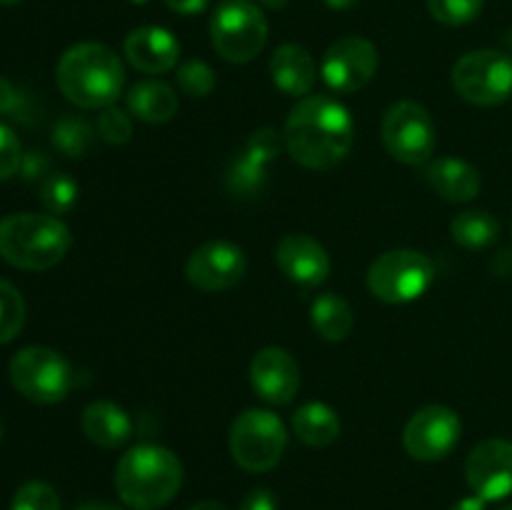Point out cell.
Segmentation results:
<instances>
[{
    "instance_id": "1",
    "label": "cell",
    "mask_w": 512,
    "mask_h": 510,
    "mask_svg": "<svg viewBox=\"0 0 512 510\" xmlns=\"http://www.w3.org/2000/svg\"><path fill=\"white\" fill-rule=\"evenodd\" d=\"M283 138L295 163L308 170H330L353 150V115L340 100L310 93L300 98L285 118Z\"/></svg>"
},
{
    "instance_id": "2",
    "label": "cell",
    "mask_w": 512,
    "mask_h": 510,
    "mask_svg": "<svg viewBox=\"0 0 512 510\" xmlns=\"http://www.w3.org/2000/svg\"><path fill=\"white\" fill-rule=\"evenodd\" d=\"M55 80L60 93L73 105L83 110H105L123 93L125 68L108 45L78 43L60 55Z\"/></svg>"
},
{
    "instance_id": "3",
    "label": "cell",
    "mask_w": 512,
    "mask_h": 510,
    "mask_svg": "<svg viewBox=\"0 0 512 510\" xmlns=\"http://www.w3.org/2000/svg\"><path fill=\"white\" fill-rule=\"evenodd\" d=\"M183 485V463L173 450L140 443L125 450L115 465V490L133 510H158L178 495Z\"/></svg>"
},
{
    "instance_id": "4",
    "label": "cell",
    "mask_w": 512,
    "mask_h": 510,
    "mask_svg": "<svg viewBox=\"0 0 512 510\" xmlns=\"http://www.w3.org/2000/svg\"><path fill=\"white\" fill-rule=\"evenodd\" d=\"M73 235L50 213H13L0 220V258L20 270H48L68 255Z\"/></svg>"
},
{
    "instance_id": "5",
    "label": "cell",
    "mask_w": 512,
    "mask_h": 510,
    "mask_svg": "<svg viewBox=\"0 0 512 510\" xmlns=\"http://www.w3.org/2000/svg\"><path fill=\"white\" fill-rule=\"evenodd\" d=\"M435 280V265L428 255L410 248L388 250L368 268V290L388 305H405L423 298Z\"/></svg>"
},
{
    "instance_id": "6",
    "label": "cell",
    "mask_w": 512,
    "mask_h": 510,
    "mask_svg": "<svg viewBox=\"0 0 512 510\" xmlns=\"http://www.w3.org/2000/svg\"><path fill=\"white\" fill-rule=\"evenodd\" d=\"M210 40L228 63H250L268 43V20L253 0H223L210 18Z\"/></svg>"
},
{
    "instance_id": "7",
    "label": "cell",
    "mask_w": 512,
    "mask_h": 510,
    "mask_svg": "<svg viewBox=\"0 0 512 510\" xmlns=\"http://www.w3.org/2000/svg\"><path fill=\"white\" fill-rule=\"evenodd\" d=\"M8 375L23 398L40 405L60 403L75 385V373L68 360L45 345L18 350L8 365Z\"/></svg>"
},
{
    "instance_id": "8",
    "label": "cell",
    "mask_w": 512,
    "mask_h": 510,
    "mask_svg": "<svg viewBox=\"0 0 512 510\" xmlns=\"http://www.w3.org/2000/svg\"><path fill=\"white\" fill-rule=\"evenodd\" d=\"M230 455L248 473H268L280 463L288 445V428L275 413L250 408L230 428Z\"/></svg>"
},
{
    "instance_id": "9",
    "label": "cell",
    "mask_w": 512,
    "mask_h": 510,
    "mask_svg": "<svg viewBox=\"0 0 512 510\" xmlns=\"http://www.w3.org/2000/svg\"><path fill=\"white\" fill-rule=\"evenodd\" d=\"M453 88L480 108L505 103L512 95V58L493 48L470 50L453 65Z\"/></svg>"
},
{
    "instance_id": "10",
    "label": "cell",
    "mask_w": 512,
    "mask_h": 510,
    "mask_svg": "<svg viewBox=\"0 0 512 510\" xmlns=\"http://www.w3.org/2000/svg\"><path fill=\"white\" fill-rule=\"evenodd\" d=\"M380 135L390 158L403 165H428L438 145L433 115L413 100H400L385 110Z\"/></svg>"
},
{
    "instance_id": "11",
    "label": "cell",
    "mask_w": 512,
    "mask_h": 510,
    "mask_svg": "<svg viewBox=\"0 0 512 510\" xmlns=\"http://www.w3.org/2000/svg\"><path fill=\"white\" fill-rule=\"evenodd\" d=\"M463 423L460 415L448 405H425L403 430V445L410 458L420 463H435L448 458L460 443Z\"/></svg>"
},
{
    "instance_id": "12",
    "label": "cell",
    "mask_w": 512,
    "mask_h": 510,
    "mask_svg": "<svg viewBox=\"0 0 512 510\" xmlns=\"http://www.w3.org/2000/svg\"><path fill=\"white\" fill-rule=\"evenodd\" d=\"M380 65L378 48L368 38L348 35L340 38L325 50L320 75L330 90L340 95H350L363 90L375 78Z\"/></svg>"
},
{
    "instance_id": "13",
    "label": "cell",
    "mask_w": 512,
    "mask_h": 510,
    "mask_svg": "<svg viewBox=\"0 0 512 510\" xmlns=\"http://www.w3.org/2000/svg\"><path fill=\"white\" fill-rule=\"evenodd\" d=\"M248 273V258L243 248L230 240H208L190 253L185 263V278L203 293H223L235 288Z\"/></svg>"
},
{
    "instance_id": "14",
    "label": "cell",
    "mask_w": 512,
    "mask_h": 510,
    "mask_svg": "<svg viewBox=\"0 0 512 510\" xmlns=\"http://www.w3.org/2000/svg\"><path fill=\"white\" fill-rule=\"evenodd\" d=\"M465 480L473 495L485 503L505 500L512 495V443L488 438L470 450L465 460Z\"/></svg>"
},
{
    "instance_id": "15",
    "label": "cell",
    "mask_w": 512,
    "mask_h": 510,
    "mask_svg": "<svg viewBox=\"0 0 512 510\" xmlns=\"http://www.w3.org/2000/svg\"><path fill=\"white\" fill-rule=\"evenodd\" d=\"M250 385L270 405H288L300 390L298 360L278 345L258 350L250 363Z\"/></svg>"
},
{
    "instance_id": "16",
    "label": "cell",
    "mask_w": 512,
    "mask_h": 510,
    "mask_svg": "<svg viewBox=\"0 0 512 510\" xmlns=\"http://www.w3.org/2000/svg\"><path fill=\"white\" fill-rule=\"evenodd\" d=\"M275 263L283 275L303 288H318L330 275V255L313 235L288 233L275 248Z\"/></svg>"
},
{
    "instance_id": "17",
    "label": "cell",
    "mask_w": 512,
    "mask_h": 510,
    "mask_svg": "<svg viewBox=\"0 0 512 510\" xmlns=\"http://www.w3.org/2000/svg\"><path fill=\"white\" fill-rule=\"evenodd\" d=\"M125 58L135 70L145 75L168 73L178 65L180 43L170 30L158 25H140L125 35Z\"/></svg>"
},
{
    "instance_id": "18",
    "label": "cell",
    "mask_w": 512,
    "mask_h": 510,
    "mask_svg": "<svg viewBox=\"0 0 512 510\" xmlns=\"http://www.w3.org/2000/svg\"><path fill=\"white\" fill-rule=\"evenodd\" d=\"M270 78H273L275 88L300 100L313 90L318 65L303 45L283 43L280 48H275L273 58H270Z\"/></svg>"
},
{
    "instance_id": "19",
    "label": "cell",
    "mask_w": 512,
    "mask_h": 510,
    "mask_svg": "<svg viewBox=\"0 0 512 510\" xmlns=\"http://www.w3.org/2000/svg\"><path fill=\"white\" fill-rule=\"evenodd\" d=\"M425 180L430 188L448 203H470L480 193V173L460 158L430 160L425 168Z\"/></svg>"
},
{
    "instance_id": "20",
    "label": "cell",
    "mask_w": 512,
    "mask_h": 510,
    "mask_svg": "<svg viewBox=\"0 0 512 510\" xmlns=\"http://www.w3.org/2000/svg\"><path fill=\"white\" fill-rule=\"evenodd\" d=\"M80 425H83L85 438L105 450L120 448L133 435V420H130V415L118 403H110V400H95V403H90L83 410Z\"/></svg>"
},
{
    "instance_id": "21",
    "label": "cell",
    "mask_w": 512,
    "mask_h": 510,
    "mask_svg": "<svg viewBox=\"0 0 512 510\" xmlns=\"http://www.w3.org/2000/svg\"><path fill=\"white\" fill-rule=\"evenodd\" d=\"M128 110L143 123H168L178 113V95L163 80H140L130 88Z\"/></svg>"
},
{
    "instance_id": "22",
    "label": "cell",
    "mask_w": 512,
    "mask_h": 510,
    "mask_svg": "<svg viewBox=\"0 0 512 510\" xmlns=\"http://www.w3.org/2000/svg\"><path fill=\"white\" fill-rule=\"evenodd\" d=\"M293 430L310 448H328L340 435V418L330 405L310 400L293 413Z\"/></svg>"
},
{
    "instance_id": "23",
    "label": "cell",
    "mask_w": 512,
    "mask_h": 510,
    "mask_svg": "<svg viewBox=\"0 0 512 510\" xmlns=\"http://www.w3.org/2000/svg\"><path fill=\"white\" fill-rule=\"evenodd\" d=\"M310 323L320 338L340 343L353 333L355 313L343 295L323 293L310 303Z\"/></svg>"
},
{
    "instance_id": "24",
    "label": "cell",
    "mask_w": 512,
    "mask_h": 510,
    "mask_svg": "<svg viewBox=\"0 0 512 510\" xmlns=\"http://www.w3.org/2000/svg\"><path fill=\"white\" fill-rule=\"evenodd\" d=\"M450 235L465 250H483L498 240L500 223L488 210H465L450 223Z\"/></svg>"
},
{
    "instance_id": "25",
    "label": "cell",
    "mask_w": 512,
    "mask_h": 510,
    "mask_svg": "<svg viewBox=\"0 0 512 510\" xmlns=\"http://www.w3.org/2000/svg\"><path fill=\"white\" fill-rule=\"evenodd\" d=\"M268 168L263 160L253 158L250 153L240 150L238 158L230 160L228 173H225V185H228L230 193L235 198H255L265 190V183H268Z\"/></svg>"
},
{
    "instance_id": "26",
    "label": "cell",
    "mask_w": 512,
    "mask_h": 510,
    "mask_svg": "<svg viewBox=\"0 0 512 510\" xmlns=\"http://www.w3.org/2000/svg\"><path fill=\"white\" fill-rule=\"evenodd\" d=\"M53 143L65 158H83L93 145V128L78 115H63L53 128Z\"/></svg>"
},
{
    "instance_id": "27",
    "label": "cell",
    "mask_w": 512,
    "mask_h": 510,
    "mask_svg": "<svg viewBox=\"0 0 512 510\" xmlns=\"http://www.w3.org/2000/svg\"><path fill=\"white\" fill-rule=\"evenodd\" d=\"M78 193V183L68 173H50L40 183V203H43L45 213L55 215V218H60V215L70 213L75 208Z\"/></svg>"
},
{
    "instance_id": "28",
    "label": "cell",
    "mask_w": 512,
    "mask_h": 510,
    "mask_svg": "<svg viewBox=\"0 0 512 510\" xmlns=\"http://www.w3.org/2000/svg\"><path fill=\"white\" fill-rule=\"evenodd\" d=\"M25 325V300L15 285L0 280V345L10 343Z\"/></svg>"
},
{
    "instance_id": "29",
    "label": "cell",
    "mask_w": 512,
    "mask_h": 510,
    "mask_svg": "<svg viewBox=\"0 0 512 510\" xmlns=\"http://www.w3.org/2000/svg\"><path fill=\"white\" fill-rule=\"evenodd\" d=\"M485 0H428V10L438 23L448 28L468 25L483 13Z\"/></svg>"
},
{
    "instance_id": "30",
    "label": "cell",
    "mask_w": 512,
    "mask_h": 510,
    "mask_svg": "<svg viewBox=\"0 0 512 510\" xmlns=\"http://www.w3.org/2000/svg\"><path fill=\"white\" fill-rule=\"evenodd\" d=\"M178 85L190 98H208L215 90V73L205 60H185L178 68Z\"/></svg>"
},
{
    "instance_id": "31",
    "label": "cell",
    "mask_w": 512,
    "mask_h": 510,
    "mask_svg": "<svg viewBox=\"0 0 512 510\" xmlns=\"http://www.w3.org/2000/svg\"><path fill=\"white\" fill-rule=\"evenodd\" d=\"M10 510H60V498L43 480H28L15 490Z\"/></svg>"
},
{
    "instance_id": "32",
    "label": "cell",
    "mask_w": 512,
    "mask_h": 510,
    "mask_svg": "<svg viewBox=\"0 0 512 510\" xmlns=\"http://www.w3.org/2000/svg\"><path fill=\"white\" fill-rule=\"evenodd\" d=\"M98 135L108 145H125L133 138V123L130 115L120 108H105L98 118Z\"/></svg>"
},
{
    "instance_id": "33",
    "label": "cell",
    "mask_w": 512,
    "mask_h": 510,
    "mask_svg": "<svg viewBox=\"0 0 512 510\" xmlns=\"http://www.w3.org/2000/svg\"><path fill=\"white\" fill-rule=\"evenodd\" d=\"M283 148H285L283 133H278L275 128H258L253 135H250L243 150L253 155V158L263 160L265 165H270L275 158H278Z\"/></svg>"
},
{
    "instance_id": "34",
    "label": "cell",
    "mask_w": 512,
    "mask_h": 510,
    "mask_svg": "<svg viewBox=\"0 0 512 510\" xmlns=\"http://www.w3.org/2000/svg\"><path fill=\"white\" fill-rule=\"evenodd\" d=\"M23 155H25L23 145H20L18 135L13 133V128L0 123V180H8L13 178L15 173H20Z\"/></svg>"
},
{
    "instance_id": "35",
    "label": "cell",
    "mask_w": 512,
    "mask_h": 510,
    "mask_svg": "<svg viewBox=\"0 0 512 510\" xmlns=\"http://www.w3.org/2000/svg\"><path fill=\"white\" fill-rule=\"evenodd\" d=\"M25 113H28V98L10 80L0 78V115L23 118Z\"/></svg>"
},
{
    "instance_id": "36",
    "label": "cell",
    "mask_w": 512,
    "mask_h": 510,
    "mask_svg": "<svg viewBox=\"0 0 512 510\" xmlns=\"http://www.w3.org/2000/svg\"><path fill=\"white\" fill-rule=\"evenodd\" d=\"M48 170H50V160L45 158L43 153H25L23 155V163H20V175L25 180H45L48 178Z\"/></svg>"
},
{
    "instance_id": "37",
    "label": "cell",
    "mask_w": 512,
    "mask_h": 510,
    "mask_svg": "<svg viewBox=\"0 0 512 510\" xmlns=\"http://www.w3.org/2000/svg\"><path fill=\"white\" fill-rule=\"evenodd\" d=\"M238 510H278V498L270 488H253L240 500Z\"/></svg>"
},
{
    "instance_id": "38",
    "label": "cell",
    "mask_w": 512,
    "mask_h": 510,
    "mask_svg": "<svg viewBox=\"0 0 512 510\" xmlns=\"http://www.w3.org/2000/svg\"><path fill=\"white\" fill-rule=\"evenodd\" d=\"M165 5L178 15H198L208 8V0H165Z\"/></svg>"
},
{
    "instance_id": "39",
    "label": "cell",
    "mask_w": 512,
    "mask_h": 510,
    "mask_svg": "<svg viewBox=\"0 0 512 510\" xmlns=\"http://www.w3.org/2000/svg\"><path fill=\"white\" fill-rule=\"evenodd\" d=\"M450 510H488V503L483 498H478V495H470V498L458 500Z\"/></svg>"
},
{
    "instance_id": "40",
    "label": "cell",
    "mask_w": 512,
    "mask_h": 510,
    "mask_svg": "<svg viewBox=\"0 0 512 510\" xmlns=\"http://www.w3.org/2000/svg\"><path fill=\"white\" fill-rule=\"evenodd\" d=\"M75 510H123V508H118V505L113 503H83Z\"/></svg>"
},
{
    "instance_id": "41",
    "label": "cell",
    "mask_w": 512,
    "mask_h": 510,
    "mask_svg": "<svg viewBox=\"0 0 512 510\" xmlns=\"http://www.w3.org/2000/svg\"><path fill=\"white\" fill-rule=\"evenodd\" d=\"M325 5L333 10H350L353 5H358V0H325Z\"/></svg>"
},
{
    "instance_id": "42",
    "label": "cell",
    "mask_w": 512,
    "mask_h": 510,
    "mask_svg": "<svg viewBox=\"0 0 512 510\" xmlns=\"http://www.w3.org/2000/svg\"><path fill=\"white\" fill-rule=\"evenodd\" d=\"M190 510H228L223 503H215V500H203V503H195Z\"/></svg>"
},
{
    "instance_id": "43",
    "label": "cell",
    "mask_w": 512,
    "mask_h": 510,
    "mask_svg": "<svg viewBox=\"0 0 512 510\" xmlns=\"http://www.w3.org/2000/svg\"><path fill=\"white\" fill-rule=\"evenodd\" d=\"M258 3H263L270 10H283L288 5V0H258Z\"/></svg>"
},
{
    "instance_id": "44",
    "label": "cell",
    "mask_w": 512,
    "mask_h": 510,
    "mask_svg": "<svg viewBox=\"0 0 512 510\" xmlns=\"http://www.w3.org/2000/svg\"><path fill=\"white\" fill-rule=\"evenodd\" d=\"M503 43H505V48H508V50H510V53H512V28L508 30V33H505V35H503Z\"/></svg>"
},
{
    "instance_id": "45",
    "label": "cell",
    "mask_w": 512,
    "mask_h": 510,
    "mask_svg": "<svg viewBox=\"0 0 512 510\" xmlns=\"http://www.w3.org/2000/svg\"><path fill=\"white\" fill-rule=\"evenodd\" d=\"M15 3H23V0H0V5H15Z\"/></svg>"
},
{
    "instance_id": "46",
    "label": "cell",
    "mask_w": 512,
    "mask_h": 510,
    "mask_svg": "<svg viewBox=\"0 0 512 510\" xmlns=\"http://www.w3.org/2000/svg\"><path fill=\"white\" fill-rule=\"evenodd\" d=\"M130 3H133V5H143V3H148V0H130Z\"/></svg>"
},
{
    "instance_id": "47",
    "label": "cell",
    "mask_w": 512,
    "mask_h": 510,
    "mask_svg": "<svg viewBox=\"0 0 512 510\" xmlns=\"http://www.w3.org/2000/svg\"><path fill=\"white\" fill-rule=\"evenodd\" d=\"M500 510H512V505H503V508H500Z\"/></svg>"
},
{
    "instance_id": "48",
    "label": "cell",
    "mask_w": 512,
    "mask_h": 510,
    "mask_svg": "<svg viewBox=\"0 0 512 510\" xmlns=\"http://www.w3.org/2000/svg\"><path fill=\"white\" fill-rule=\"evenodd\" d=\"M0 435H3V425H0Z\"/></svg>"
}]
</instances>
